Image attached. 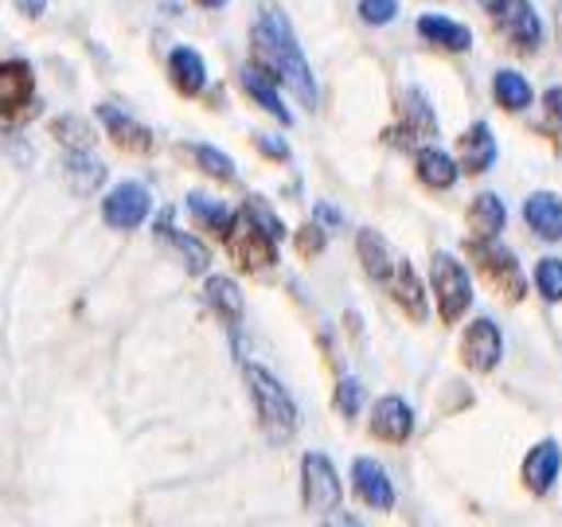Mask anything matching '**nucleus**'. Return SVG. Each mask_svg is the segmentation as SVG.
<instances>
[{
	"label": "nucleus",
	"mask_w": 562,
	"mask_h": 527,
	"mask_svg": "<svg viewBox=\"0 0 562 527\" xmlns=\"http://www.w3.org/2000/svg\"><path fill=\"white\" fill-rule=\"evenodd\" d=\"M243 211H246V215H250V220H258V223H262V227L270 231L273 238H281V235H285V227H281V220H278V215H273L270 208H266L262 200H246V203H243Z\"/></svg>",
	"instance_id": "obj_36"
},
{
	"label": "nucleus",
	"mask_w": 562,
	"mask_h": 527,
	"mask_svg": "<svg viewBox=\"0 0 562 527\" xmlns=\"http://www.w3.org/2000/svg\"><path fill=\"white\" fill-rule=\"evenodd\" d=\"M188 211H192V220L200 223L203 231H215V235H231V231H235V211L215 203L211 195L192 192L188 195Z\"/></svg>",
	"instance_id": "obj_27"
},
{
	"label": "nucleus",
	"mask_w": 562,
	"mask_h": 527,
	"mask_svg": "<svg viewBox=\"0 0 562 527\" xmlns=\"http://www.w3.org/2000/svg\"><path fill=\"white\" fill-rule=\"evenodd\" d=\"M469 258H473L476 270L492 281V290H496V293H504L508 301H524L527 298V278H524V270H519L516 255H512L508 246L476 235L473 243H469Z\"/></svg>",
	"instance_id": "obj_3"
},
{
	"label": "nucleus",
	"mask_w": 562,
	"mask_h": 527,
	"mask_svg": "<svg viewBox=\"0 0 562 527\" xmlns=\"http://www.w3.org/2000/svg\"><path fill=\"white\" fill-rule=\"evenodd\" d=\"M227 250L238 262V270L246 273H270L278 266V238L258 220H250L246 211L235 215V235H227Z\"/></svg>",
	"instance_id": "obj_4"
},
{
	"label": "nucleus",
	"mask_w": 562,
	"mask_h": 527,
	"mask_svg": "<svg viewBox=\"0 0 562 527\" xmlns=\"http://www.w3.org/2000/svg\"><path fill=\"white\" fill-rule=\"evenodd\" d=\"M243 90L250 98H255V102L262 105V110H270V114L278 117L281 125L293 122V114L285 110V105H281V98H278V90H273V82L266 79V75L258 67H243Z\"/></svg>",
	"instance_id": "obj_28"
},
{
	"label": "nucleus",
	"mask_w": 562,
	"mask_h": 527,
	"mask_svg": "<svg viewBox=\"0 0 562 527\" xmlns=\"http://www.w3.org/2000/svg\"><path fill=\"white\" fill-rule=\"evenodd\" d=\"M203 298H207V305L215 309L227 325H238V321H243V293H238V285L231 278H207Z\"/></svg>",
	"instance_id": "obj_26"
},
{
	"label": "nucleus",
	"mask_w": 562,
	"mask_h": 527,
	"mask_svg": "<svg viewBox=\"0 0 562 527\" xmlns=\"http://www.w3.org/2000/svg\"><path fill=\"white\" fill-rule=\"evenodd\" d=\"M524 220H527V227L536 231L539 238H547V243H559V238H562V200L554 192L527 195Z\"/></svg>",
	"instance_id": "obj_15"
},
{
	"label": "nucleus",
	"mask_w": 562,
	"mask_h": 527,
	"mask_svg": "<svg viewBox=\"0 0 562 527\" xmlns=\"http://www.w3.org/2000/svg\"><path fill=\"white\" fill-rule=\"evenodd\" d=\"M398 110H403V125L383 133L386 145H391V141H395V145H414L418 137H434V130H438V117H434L430 102H426V94H422V90H414V87L406 90Z\"/></svg>",
	"instance_id": "obj_10"
},
{
	"label": "nucleus",
	"mask_w": 562,
	"mask_h": 527,
	"mask_svg": "<svg viewBox=\"0 0 562 527\" xmlns=\"http://www.w3.org/2000/svg\"><path fill=\"white\" fill-rule=\"evenodd\" d=\"M492 94H496V102H501L504 110L519 114V110L531 105V82H527L519 70H496V79H492Z\"/></svg>",
	"instance_id": "obj_29"
},
{
	"label": "nucleus",
	"mask_w": 562,
	"mask_h": 527,
	"mask_svg": "<svg viewBox=\"0 0 562 527\" xmlns=\"http://www.w3.org/2000/svg\"><path fill=\"white\" fill-rule=\"evenodd\" d=\"M398 12V0H360V16L368 24H391Z\"/></svg>",
	"instance_id": "obj_34"
},
{
	"label": "nucleus",
	"mask_w": 562,
	"mask_h": 527,
	"mask_svg": "<svg viewBox=\"0 0 562 527\" xmlns=\"http://www.w3.org/2000/svg\"><path fill=\"white\" fill-rule=\"evenodd\" d=\"M543 110H547V117H551V122L562 130V87L547 90V94H543Z\"/></svg>",
	"instance_id": "obj_38"
},
{
	"label": "nucleus",
	"mask_w": 562,
	"mask_h": 527,
	"mask_svg": "<svg viewBox=\"0 0 562 527\" xmlns=\"http://www.w3.org/2000/svg\"><path fill=\"white\" fill-rule=\"evenodd\" d=\"M351 481H356L360 501H368L371 508H391V504H395V489H391V481H386L383 466L371 461V457H360V461L351 466Z\"/></svg>",
	"instance_id": "obj_17"
},
{
	"label": "nucleus",
	"mask_w": 562,
	"mask_h": 527,
	"mask_svg": "<svg viewBox=\"0 0 562 527\" xmlns=\"http://www.w3.org/2000/svg\"><path fill=\"white\" fill-rule=\"evenodd\" d=\"M536 285L547 301H562V258H543L536 266Z\"/></svg>",
	"instance_id": "obj_32"
},
{
	"label": "nucleus",
	"mask_w": 562,
	"mask_h": 527,
	"mask_svg": "<svg viewBox=\"0 0 562 527\" xmlns=\"http://www.w3.org/2000/svg\"><path fill=\"white\" fill-rule=\"evenodd\" d=\"M250 44H255V59L266 70H273L305 105H316L313 70H308L305 55L297 47V35H293L290 20L281 16L278 4H262V16H258L255 32H250Z\"/></svg>",
	"instance_id": "obj_1"
},
{
	"label": "nucleus",
	"mask_w": 562,
	"mask_h": 527,
	"mask_svg": "<svg viewBox=\"0 0 562 527\" xmlns=\"http://www.w3.org/2000/svg\"><path fill=\"white\" fill-rule=\"evenodd\" d=\"M168 79H172V87L180 90V94H200V90L207 87V63H203V55L192 52V47H176V52L168 55Z\"/></svg>",
	"instance_id": "obj_18"
},
{
	"label": "nucleus",
	"mask_w": 562,
	"mask_h": 527,
	"mask_svg": "<svg viewBox=\"0 0 562 527\" xmlns=\"http://www.w3.org/2000/svg\"><path fill=\"white\" fill-rule=\"evenodd\" d=\"M35 105V75L24 59L0 63V117L32 114Z\"/></svg>",
	"instance_id": "obj_9"
},
{
	"label": "nucleus",
	"mask_w": 562,
	"mask_h": 527,
	"mask_svg": "<svg viewBox=\"0 0 562 527\" xmlns=\"http://www.w3.org/2000/svg\"><path fill=\"white\" fill-rule=\"evenodd\" d=\"M52 133L67 145V149H90L94 145V130H90V122H82L79 114H63L52 122Z\"/></svg>",
	"instance_id": "obj_30"
},
{
	"label": "nucleus",
	"mask_w": 562,
	"mask_h": 527,
	"mask_svg": "<svg viewBox=\"0 0 562 527\" xmlns=\"http://www.w3.org/2000/svg\"><path fill=\"white\" fill-rule=\"evenodd\" d=\"M195 4H203V9H223L227 0H195Z\"/></svg>",
	"instance_id": "obj_41"
},
{
	"label": "nucleus",
	"mask_w": 562,
	"mask_h": 527,
	"mask_svg": "<svg viewBox=\"0 0 562 527\" xmlns=\"http://www.w3.org/2000/svg\"><path fill=\"white\" fill-rule=\"evenodd\" d=\"M496 27H501L504 40L524 55H531L543 44V24H539L536 9H531L527 0H504L501 9H496Z\"/></svg>",
	"instance_id": "obj_8"
},
{
	"label": "nucleus",
	"mask_w": 562,
	"mask_h": 527,
	"mask_svg": "<svg viewBox=\"0 0 562 527\" xmlns=\"http://www.w3.org/2000/svg\"><path fill=\"white\" fill-rule=\"evenodd\" d=\"M316 220L325 223V227H340V223H344V215L333 208V203H316Z\"/></svg>",
	"instance_id": "obj_39"
},
{
	"label": "nucleus",
	"mask_w": 562,
	"mask_h": 527,
	"mask_svg": "<svg viewBox=\"0 0 562 527\" xmlns=\"http://www.w3.org/2000/svg\"><path fill=\"white\" fill-rule=\"evenodd\" d=\"M160 238H165V243H172L176 250H180V255H184L188 270H195V273H203V270H207L211 255H207V246H203V243H195V238H188V235H176L172 227H168V231H160Z\"/></svg>",
	"instance_id": "obj_31"
},
{
	"label": "nucleus",
	"mask_w": 562,
	"mask_h": 527,
	"mask_svg": "<svg viewBox=\"0 0 562 527\" xmlns=\"http://www.w3.org/2000/svg\"><path fill=\"white\" fill-rule=\"evenodd\" d=\"M24 16H44V9H47V0H12Z\"/></svg>",
	"instance_id": "obj_40"
},
{
	"label": "nucleus",
	"mask_w": 562,
	"mask_h": 527,
	"mask_svg": "<svg viewBox=\"0 0 562 527\" xmlns=\"http://www.w3.org/2000/svg\"><path fill=\"white\" fill-rule=\"evenodd\" d=\"M418 35L426 40V44L441 47V52H469V47H473V32H469L465 24H457V20H446V16H422Z\"/></svg>",
	"instance_id": "obj_21"
},
{
	"label": "nucleus",
	"mask_w": 562,
	"mask_h": 527,
	"mask_svg": "<svg viewBox=\"0 0 562 527\" xmlns=\"http://www.w3.org/2000/svg\"><path fill=\"white\" fill-rule=\"evenodd\" d=\"M418 180L426 188H438V192H446V188L457 184V165L449 153L441 149H418Z\"/></svg>",
	"instance_id": "obj_25"
},
{
	"label": "nucleus",
	"mask_w": 562,
	"mask_h": 527,
	"mask_svg": "<svg viewBox=\"0 0 562 527\" xmlns=\"http://www.w3.org/2000/svg\"><path fill=\"white\" fill-rule=\"evenodd\" d=\"M430 278H434V298H438L441 321L457 325L465 316V309L473 305V281H469L465 266L457 262L453 255H434Z\"/></svg>",
	"instance_id": "obj_5"
},
{
	"label": "nucleus",
	"mask_w": 562,
	"mask_h": 527,
	"mask_svg": "<svg viewBox=\"0 0 562 527\" xmlns=\"http://www.w3.org/2000/svg\"><path fill=\"white\" fill-rule=\"evenodd\" d=\"M504 223H508V211H504L501 195H476L473 208H469V227H473V235L481 238H496L504 231Z\"/></svg>",
	"instance_id": "obj_23"
},
{
	"label": "nucleus",
	"mask_w": 562,
	"mask_h": 527,
	"mask_svg": "<svg viewBox=\"0 0 562 527\" xmlns=\"http://www.w3.org/2000/svg\"><path fill=\"white\" fill-rule=\"evenodd\" d=\"M180 157L192 160V165L200 168V172L215 176V180H223V184H235V180H238L235 160H231L227 153L211 149V145H180Z\"/></svg>",
	"instance_id": "obj_24"
},
{
	"label": "nucleus",
	"mask_w": 562,
	"mask_h": 527,
	"mask_svg": "<svg viewBox=\"0 0 562 527\" xmlns=\"http://www.w3.org/2000/svg\"><path fill=\"white\" fill-rule=\"evenodd\" d=\"M386 285H391V298L403 305V313L411 321H426V290H422V281L411 262H395V273H391Z\"/></svg>",
	"instance_id": "obj_20"
},
{
	"label": "nucleus",
	"mask_w": 562,
	"mask_h": 527,
	"mask_svg": "<svg viewBox=\"0 0 562 527\" xmlns=\"http://www.w3.org/2000/svg\"><path fill=\"white\" fill-rule=\"evenodd\" d=\"M98 117H102V125L110 130V137H114L117 149L125 153H149L153 149V133L145 130L140 122H133L125 110H117V105H98Z\"/></svg>",
	"instance_id": "obj_14"
},
{
	"label": "nucleus",
	"mask_w": 562,
	"mask_h": 527,
	"mask_svg": "<svg viewBox=\"0 0 562 527\" xmlns=\"http://www.w3.org/2000/svg\"><path fill=\"white\" fill-rule=\"evenodd\" d=\"M325 243H328V231H321L316 223H308V227H301L297 231V250L305 258H316L321 250H325Z\"/></svg>",
	"instance_id": "obj_35"
},
{
	"label": "nucleus",
	"mask_w": 562,
	"mask_h": 527,
	"mask_svg": "<svg viewBox=\"0 0 562 527\" xmlns=\"http://www.w3.org/2000/svg\"><path fill=\"white\" fill-rule=\"evenodd\" d=\"M356 250H360L363 273H368L371 281H391L395 262H391V250H386V243H383V235H379V231L363 227L360 238H356Z\"/></svg>",
	"instance_id": "obj_22"
},
{
	"label": "nucleus",
	"mask_w": 562,
	"mask_h": 527,
	"mask_svg": "<svg viewBox=\"0 0 562 527\" xmlns=\"http://www.w3.org/2000/svg\"><path fill=\"white\" fill-rule=\"evenodd\" d=\"M461 356H465V363L473 371H492L496 363H501V356H504L501 328L492 325L488 316L473 321V325L465 328V336H461Z\"/></svg>",
	"instance_id": "obj_11"
},
{
	"label": "nucleus",
	"mask_w": 562,
	"mask_h": 527,
	"mask_svg": "<svg viewBox=\"0 0 562 527\" xmlns=\"http://www.w3.org/2000/svg\"><path fill=\"white\" fill-rule=\"evenodd\" d=\"M484 4H488V9L496 12V9H501V4H504V0H484Z\"/></svg>",
	"instance_id": "obj_42"
},
{
	"label": "nucleus",
	"mask_w": 562,
	"mask_h": 527,
	"mask_svg": "<svg viewBox=\"0 0 562 527\" xmlns=\"http://www.w3.org/2000/svg\"><path fill=\"white\" fill-rule=\"evenodd\" d=\"M149 211H153L149 188L137 184V180H125V184H117L114 192L105 195L102 220L110 223V227H117V231H133V227H140V223L149 220Z\"/></svg>",
	"instance_id": "obj_7"
},
{
	"label": "nucleus",
	"mask_w": 562,
	"mask_h": 527,
	"mask_svg": "<svg viewBox=\"0 0 562 527\" xmlns=\"http://www.w3.org/2000/svg\"><path fill=\"white\" fill-rule=\"evenodd\" d=\"M301 492H305V512L313 516H333L340 504V476L325 453H305L301 461Z\"/></svg>",
	"instance_id": "obj_6"
},
{
	"label": "nucleus",
	"mask_w": 562,
	"mask_h": 527,
	"mask_svg": "<svg viewBox=\"0 0 562 527\" xmlns=\"http://www.w3.org/2000/svg\"><path fill=\"white\" fill-rule=\"evenodd\" d=\"M246 386H250V399H255V411H258V426L270 441H290L301 426V414L297 403L290 399V391L278 383L266 368L250 363L246 368Z\"/></svg>",
	"instance_id": "obj_2"
},
{
	"label": "nucleus",
	"mask_w": 562,
	"mask_h": 527,
	"mask_svg": "<svg viewBox=\"0 0 562 527\" xmlns=\"http://www.w3.org/2000/svg\"><path fill=\"white\" fill-rule=\"evenodd\" d=\"M360 406H363V383L360 379H340V386H336V411L356 418Z\"/></svg>",
	"instance_id": "obj_33"
},
{
	"label": "nucleus",
	"mask_w": 562,
	"mask_h": 527,
	"mask_svg": "<svg viewBox=\"0 0 562 527\" xmlns=\"http://www.w3.org/2000/svg\"><path fill=\"white\" fill-rule=\"evenodd\" d=\"M59 172H63V180H67L70 192H79V195L98 192V188H102V180H105L102 160H94L87 149H70L67 160L59 165Z\"/></svg>",
	"instance_id": "obj_19"
},
{
	"label": "nucleus",
	"mask_w": 562,
	"mask_h": 527,
	"mask_svg": "<svg viewBox=\"0 0 562 527\" xmlns=\"http://www.w3.org/2000/svg\"><path fill=\"white\" fill-rule=\"evenodd\" d=\"M457 157H461V168L465 172H488L492 160H496V137L484 122L469 125L457 141Z\"/></svg>",
	"instance_id": "obj_16"
},
{
	"label": "nucleus",
	"mask_w": 562,
	"mask_h": 527,
	"mask_svg": "<svg viewBox=\"0 0 562 527\" xmlns=\"http://www.w3.org/2000/svg\"><path fill=\"white\" fill-rule=\"evenodd\" d=\"M559 469H562V449H559V441H539L531 453L524 457V484L536 496H547L551 492V484L559 481Z\"/></svg>",
	"instance_id": "obj_12"
},
{
	"label": "nucleus",
	"mask_w": 562,
	"mask_h": 527,
	"mask_svg": "<svg viewBox=\"0 0 562 527\" xmlns=\"http://www.w3.org/2000/svg\"><path fill=\"white\" fill-rule=\"evenodd\" d=\"M371 434L398 446V441H406L414 434V411L398 395L379 399L375 411H371Z\"/></svg>",
	"instance_id": "obj_13"
},
{
	"label": "nucleus",
	"mask_w": 562,
	"mask_h": 527,
	"mask_svg": "<svg viewBox=\"0 0 562 527\" xmlns=\"http://www.w3.org/2000/svg\"><path fill=\"white\" fill-rule=\"evenodd\" d=\"M255 149L262 153V157H270V160H285L290 157V149H285V141H278V137H255Z\"/></svg>",
	"instance_id": "obj_37"
}]
</instances>
